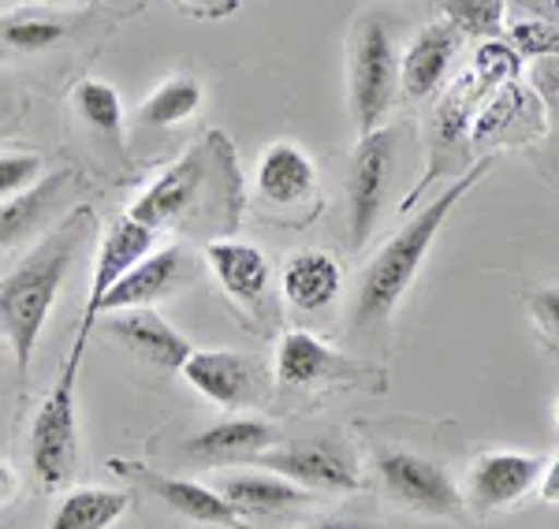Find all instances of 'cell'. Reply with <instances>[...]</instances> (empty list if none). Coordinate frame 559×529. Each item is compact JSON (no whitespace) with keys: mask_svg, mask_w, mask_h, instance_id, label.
Returning <instances> with one entry per match:
<instances>
[{"mask_svg":"<svg viewBox=\"0 0 559 529\" xmlns=\"http://www.w3.org/2000/svg\"><path fill=\"white\" fill-rule=\"evenodd\" d=\"M94 228H97L94 209L79 205V209L71 213L52 236H45L41 243L4 276V284H0V325H4L8 344H12L20 373L31 370V358L45 332V321H49L52 306H57L60 287H64L86 236H94Z\"/></svg>","mask_w":559,"mask_h":529,"instance_id":"cell-1","label":"cell"},{"mask_svg":"<svg viewBox=\"0 0 559 529\" xmlns=\"http://www.w3.org/2000/svg\"><path fill=\"white\" fill-rule=\"evenodd\" d=\"M485 172H489V160H481L477 168H471L459 183L448 187L440 199H432L418 217L411 224H403V231H395V236L381 247V254L369 262V268L362 273V284H358V302H355L358 325L362 328L377 325V321H384L388 313L395 310V302L407 294V287L414 284V276H418L432 239H437L440 228H444V220L452 217L455 205L481 183Z\"/></svg>","mask_w":559,"mask_h":529,"instance_id":"cell-2","label":"cell"},{"mask_svg":"<svg viewBox=\"0 0 559 529\" xmlns=\"http://www.w3.org/2000/svg\"><path fill=\"white\" fill-rule=\"evenodd\" d=\"M90 344V332L79 328L75 347H71L64 370L52 381L49 396L41 399L38 414L31 425V466L34 478L45 492H57L71 485L79 466V410H75V384L79 370H83V354Z\"/></svg>","mask_w":559,"mask_h":529,"instance_id":"cell-3","label":"cell"},{"mask_svg":"<svg viewBox=\"0 0 559 529\" xmlns=\"http://www.w3.org/2000/svg\"><path fill=\"white\" fill-rule=\"evenodd\" d=\"M403 83V64L395 52L392 31L381 15H366L350 38V112H355L358 139L381 128Z\"/></svg>","mask_w":559,"mask_h":529,"instance_id":"cell-4","label":"cell"},{"mask_svg":"<svg viewBox=\"0 0 559 529\" xmlns=\"http://www.w3.org/2000/svg\"><path fill=\"white\" fill-rule=\"evenodd\" d=\"M395 168V131L377 128L366 134L350 160V179H347V231L350 247L362 250L373 236V224L381 217V205L392 183Z\"/></svg>","mask_w":559,"mask_h":529,"instance_id":"cell-5","label":"cell"},{"mask_svg":"<svg viewBox=\"0 0 559 529\" xmlns=\"http://www.w3.org/2000/svg\"><path fill=\"white\" fill-rule=\"evenodd\" d=\"M381 481L388 496L400 500L403 507L421 510V515H440V518H459L466 510V496L455 489L452 473L440 462L426 459L414 452H384L377 459Z\"/></svg>","mask_w":559,"mask_h":529,"instance_id":"cell-6","label":"cell"},{"mask_svg":"<svg viewBox=\"0 0 559 529\" xmlns=\"http://www.w3.org/2000/svg\"><path fill=\"white\" fill-rule=\"evenodd\" d=\"M258 470H273L280 478L295 481L302 489H324V492H355L362 485L355 462L347 459L344 447L329 441H295L276 452H261L250 459Z\"/></svg>","mask_w":559,"mask_h":529,"instance_id":"cell-7","label":"cell"},{"mask_svg":"<svg viewBox=\"0 0 559 529\" xmlns=\"http://www.w3.org/2000/svg\"><path fill=\"white\" fill-rule=\"evenodd\" d=\"M545 459L540 455H522V452H489L481 455L471 473H466V504L477 515H492L511 504H519L530 489L545 478Z\"/></svg>","mask_w":559,"mask_h":529,"instance_id":"cell-8","label":"cell"},{"mask_svg":"<svg viewBox=\"0 0 559 529\" xmlns=\"http://www.w3.org/2000/svg\"><path fill=\"white\" fill-rule=\"evenodd\" d=\"M194 392L221 402L228 410L254 407L265 396V373L258 362L242 358L239 351H194L191 362L179 370Z\"/></svg>","mask_w":559,"mask_h":529,"instance_id":"cell-9","label":"cell"},{"mask_svg":"<svg viewBox=\"0 0 559 529\" xmlns=\"http://www.w3.org/2000/svg\"><path fill=\"white\" fill-rule=\"evenodd\" d=\"M183 262H187V257H183V250H179V247H168V250H157V254H150L146 262L134 265L131 273L123 276V280L116 284L102 302H97V306L83 310V325H79V328L94 332V325H97V317H102V313L142 310V306H150V302L173 294L176 284L183 280V268H187Z\"/></svg>","mask_w":559,"mask_h":529,"instance_id":"cell-10","label":"cell"},{"mask_svg":"<svg viewBox=\"0 0 559 529\" xmlns=\"http://www.w3.org/2000/svg\"><path fill=\"white\" fill-rule=\"evenodd\" d=\"M108 332H112V339H120L131 354H139L142 362L157 365V370H183L194 354L191 339H187L183 332H176L165 317H157L150 306L108 313Z\"/></svg>","mask_w":559,"mask_h":529,"instance_id":"cell-11","label":"cell"},{"mask_svg":"<svg viewBox=\"0 0 559 529\" xmlns=\"http://www.w3.org/2000/svg\"><path fill=\"white\" fill-rule=\"evenodd\" d=\"M463 45V31L455 23L440 20L421 26L411 38L407 52H403V94L407 97H432L440 86H444L448 71H452V60Z\"/></svg>","mask_w":559,"mask_h":529,"instance_id":"cell-12","label":"cell"},{"mask_svg":"<svg viewBox=\"0 0 559 529\" xmlns=\"http://www.w3.org/2000/svg\"><path fill=\"white\" fill-rule=\"evenodd\" d=\"M153 239H157V231H153L150 224L134 220L131 213H123L120 220H112L108 236L102 239V250H97L94 280H90V294H86V310L97 306V302H102L134 265L146 262V257L153 254Z\"/></svg>","mask_w":559,"mask_h":529,"instance_id":"cell-13","label":"cell"},{"mask_svg":"<svg viewBox=\"0 0 559 529\" xmlns=\"http://www.w3.org/2000/svg\"><path fill=\"white\" fill-rule=\"evenodd\" d=\"M202 183H205V149H194V154H187L176 168H168L128 213L134 220L150 224L153 231L168 228V224H176L191 209Z\"/></svg>","mask_w":559,"mask_h":529,"instance_id":"cell-14","label":"cell"},{"mask_svg":"<svg viewBox=\"0 0 559 529\" xmlns=\"http://www.w3.org/2000/svg\"><path fill=\"white\" fill-rule=\"evenodd\" d=\"M318 187V168L299 142H273L258 160V194L273 205H302Z\"/></svg>","mask_w":559,"mask_h":529,"instance_id":"cell-15","label":"cell"},{"mask_svg":"<svg viewBox=\"0 0 559 529\" xmlns=\"http://www.w3.org/2000/svg\"><path fill=\"white\" fill-rule=\"evenodd\" d=\"M216 489L224 492V500H228V504L236 507L242 518L273 515V510L306 504V492H310V489L295 485V481L280 478V473H273V470H231V473H221Z\"/></svg>","mask_w":559,"mask_h":529,"instance_id":"cell-16","label":"cell"},{"mask_svg":"<svg viewBox=\"0 0 559 529\" xmlns=\"http://www.w3.org/2000/svg\"><path fill=\"white\" fill-rule=\"evenodd\" d=\"M273 444V425L261 418H228L187 441V459L194 462H250Z\"/></svg>","mask_w":559,"mask_h":529,"instance_id":"cell-17","label":"cell"},{"mask_svg":"<svg viewBox=\"0 0 559 529\" xmlns=\"http://www.w3.org/2000/svg\"><path fill=\"white\" fill-rule=\"evenodd\" d=\"M142 478H146L153 496L165 500L176 515L191 518V522L224 526V529H250L247 518L224 500L221 489L198 485V481H183V478H157V473H146V470H142Z\"/></svg>","mask_w":559,"mask_h":529,"instance_id":"cell-18","label":"cell"},{"mask_svg":"<svg viewBox=\"0 0 559 529\" xmlns=\"http://www.w3.org/2000/svg\"><path fill=\"white\" fill-rule=\"evenodd\" d=\"M205 262H210L213 276L228 294L242 302H254L269 287V262L258 247L239 243V239H213L205 247Z\"/></svg>","mask_w":559,"mask_h":529,"instance_id":"cell-19","label":"cell"},{"mask_svg":"<svg viewBox=\"0 0 559 529\" xmlns=\"http://www.w3.org/2000/svg\"><path fill=\"white\" fill-rule=\"evenodd\" d=\"M340 294V265L324 250H302L284 265V299L295 310H324Z\"/></svg>","mask_w":559,"mask_h":529,"instance_id":"cell-20","label":"cell"},{"mask_svg":"<svg viewBox=\"0 0 559 529\" xmlns=\"http://www.w3.org/2000/svg\"><path fill=\"white\" fill-rule=\"evenodd\" d=\"M489 94L492 89L485 86L474 71L459 75L455 83L448 86V94L440 97L437 112H432V139H437L440 149H459L466 139H471L474 120H477V112H481V105Z\"/></svg>","mask_w":559,"mask_h":529,"instance_id":"cell-21","label":"cell"},{"mask_svg":"<svg viewBox=\"0 0 559 529\" xmlns=\"http://www.w3.org/2000/svg\"><path fill=\"white\" fill-rule=\"evenodd\" d=\"M336 370V354L310 332H287L276 347V376L287 388H310Z\"/></svg>","mask_w":559,"mask_h":529,"instance_id":"cell-22","label":"cell"},{"mask_svg":"<svg viewBox=\"0 0 559 529\" xmlns=\"http://www.w3.org/2000/svg\"><path fill=\"white\" fill-rule=\"evenodd\" d=\"M68 179H71V172L60 168V172L38 179L31 191L15 194V199H4V205H0V243L12 247V243H20L23 236H31V231L41 224L45 213H49V205L57 202V194L64 191Z\"/></svg>","mask_w":559,"mask_h":529,"instance_id":"cell-23","label":"cell"},{"mask_svg":"<svg viewBox=\"0 0 559 529\" xmlns=\"http://www.w3.org/2000/svg\"><path fill=\"white\" fill-rule=\"evenodd\" d=\"M131 496L112 489H75L57 507L49 529H112L128 515Z\"/></svg>","mask_w":559,"mask_h":529,"instance_id":"cell-24","label":"cell"},{"mask_svg":"<svg viewBox=\"0 0 559 529\" xmlns=\"http://www.w3.org/2000/svg\"><path fill=\"white\" fill-rule=\"evenodd\" d=\"M198 105H202V83L198 79H168L146 97L139 116L146 128H173V123H183L187 116H194Z\"/></svg>","mask_w":559,"mask_h":529,"instance_id":"cell-25","label":"cell"},{"mask_svg":"<svg viewBox=\"0 0 559 529\" xmlns=\"http://www.w3.org/2000/svg\"><path fill=\"white\" fill-rule=\"evenodd\" d=\"M522 109H526V94H522L519 83H508V86L492 89V94L485 97L477 120H474L471 142H474V146H496V142H500L503 134L519 123Z\"/></svg>","mask_w":559,"mask_h":529,"instance_id":"cell-26","label":"cell"},{"mask_svg":"<svg viewBox=\"0 0 559 529\" xmlns=\"http://www.w3.org/2000/svg\"><path fill=\"white\" fill-rule=\"evenodd\" d=\"M68 31V20H60L52 12H20L4 20V45L20 52H38L45 45L60 41Z\"/></svg>","mask_w":559,"mask_h":529,"instance_id":"cell-27","label":"cell"},{"mask_svg":"<svg viewBox=\"0 0 559 529\" xmlns=\"http://www.w3.org/2000/svg\"><path fill=\"white\" fill-rule=\"evenodd\" d=\"M474 75L481 79L489 89H500L508 83H519L522 71V52L503 38H485L474 52Z\"/></svg>","mask_w":559,"mask_h":529,"instance_id":"cell-28","label":"cell"},{"mask_svg":"<svg viewBox=\"0 0 559 529\" xmlns=\"http://www.w3.org/2000/svg\"><path fill=\"white\" fill-rule=\"evenodd\" d=\"M75 105L79 112L86 116V123L102 134H120V123H123V105H120V94H116L108 83H83L75 89Z\"/></svg>","mask_w":559,"mask_h":529,"instance_id":"cell-29","label":"cell"},{"mask_svg":"<svg viewBox=\"0 0 559 529\" xmlns=\"http://www.w3.org/2000/svg\"><path fill=\"white\" fill-rule=\"evenodd\" d=\"M444 8L448 23H455L459 31L466 34H477V38H496L500 31V20H503V0H440Z\"/></svg>","mask_w":559,"mask_h":529,"instance_id":"cell-30","label":"cell"},{"mask_svg":"<svg viewBox=\"0 0 559 529\" xmlns=\"http://www.w3.org/2000/svg\"><path fill=\"white\" fill-rule=\"evenodd\" d=\"M511 45L522 57H559V23L545 20H519L511 26Z\"/></svg>","mask_w":559,"mask_h":529,"instance_id":"cell-31","label":"cell"},{"mask_svg":"<svg viewBox=\"0 0 559 529\" xmlns=\"http://www.w3.org/2000/svg\"><path fill=\"white\" fill-rule=\"evenodd\" d=\"M45 172V160L38 154H23V149H8L4 157H0V191H4V199H15V194L31 191L34 179Z\"/></svg>","mask_w":559,"mask_h":529,"instance_id":"cell-32","label":"cell"},{"mask_svg":"<svg viewBox=\"0 0 559 529\" xmlns=\"http://www.w3.org/2000/svg\"><path fill=\"white\" fill-rule=\"evenodd\" d=\"M530 313H534V325L545 336V344L559 354V287L530 294Z\"/></svg>","mask_w":559,"mask_h":529,"instance_id":"cell-33","label":"cell"},{"mask_svg":"<svg viewBox=\"0 0 559 529\" xmlns=\"http://www.w3.org/2000/svg\"><path fill=\"white\" fill-rule=\"evenodd\" d=\"M530 79H534V86L540 94H548L552 101H559V57H540Z\"/></svg>","mask_w":559,"mask_h":529,"instance_id":"cell-34","label":"cell"},{"mask_svg":"<svg viewBox=\"0 0 559 529\" xmlns=\"http://www.w3.org/2000/svg\"><path fill=\"white\" fill-rule=\"evenodd\" d=\"M540 500L545 504H559V459L548 462L545 478H540Z\"/></svg>","mask_w":559,"mask_h":529,"instance_id":"cell-35","label":"cell"},{"mask_svg":"<svg viewBox=\"0 0 559 529\" xmlns=\"http://www.w3.org/2000/svg\"><path fill=\"white\" fill-rule=\"evenodd\" d=\"M299 529H381L373 522H358V518H321V522L299 526Z\"/></svg>","mask_w":559,"mask_h":529,"instance_id":"cell-36","label":"cell"},{"mask_svg":"<svg viewBox=\"0 0 559 529\" xmlns=\"http://www.w3.org/2000/svg\"><path fill=\"white\" fill-rule=\"evenodd\" d=\"M552 414H556V425H559V399H556V407H552Z\"/></svg>","mask_w":559,"mask_h":529,"instance_id":"cell-37","label":"cell"},{"mask_svg":"<svg viewBox=\"0 0 559 529\" xmlns=\"http://www.w3.org/2000/svg\"><path fill=\"white\" fill-rule=\"evenodd\" d=\"M556 116H559V101H556Z\"/></svg>","mask_w":559,"mask_h":529,"instance_id":"cell-38","label":"cell"},{"mask_svg":"<svg viewBox=\"0 0 559 529\" xmlns=\"http://www.w3.org/2000/svg\"><path fill=\"white\" fill-rule=\"evenodd\" d=\"M194 4H198V0H194Z\"/></svg>","mask_w":559,"mask_h":529,"instance_id":"cell-39","label":"cell"}]
</instances>
